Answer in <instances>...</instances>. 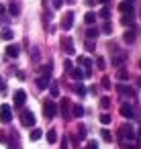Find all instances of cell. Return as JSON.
Segmentation results:
<instances>
[{"instance_id":"17","label":"cell","mask_w":141,"mask_h":149,"mask_svg":"<svg viewBox=\"0 0 141 149\" xmlns=\"http://www.w3.org/2000/svg\"><path fill=\"white\" fill-rule=\"evenodd\" d=\"M70 108H72V114H74V116H76V118H80V116H82V114H84V108H82V106H80V104H72V106H70Z\"/></svg>"},{"instance_id":"23","label":"cell","mask_w":141,"mask_h":149,"mask_svg":"<svg viewBox=\"0 0 141 149\" xmlns=\"http://www.w3.org/2000/svg\"><path fill=\"white\" fill-rule=\"evenodd\" d=\"M98 33H100V31H98L96 27H92V25H90V29H88L86 37H88V39H94V37H98Z\"/></svg>"},{"instance_id":"4","label":"cell","mask_w":141,"mask_h":149,"mask_svg":"<svg viewBox=\"0 0 141 149\" xmlns=\"http://www.w3.org/2000/svg\"><path fill=\"white\" fill-rule=\"evenodd\" d=\"M0 120H2L4 125L13 120V110H10V104H2V106H0Z\"/></svg>"},{"instance_id":"46","label":"cell","mask_w":141,"mask_h":149,"mask_svg":"<svg viewBox=\"0 0 141 149\" xmlns=\"http://www.w3.org/2000/svg\"><path fill=\"white\" fill-rule=\"evenodd\" d=\"M2 13H4V6H2V4H0V15H2Z\"/></svg>"},{"instance_id":"24","label":"cell","mask_w":141,"mask_h":149,"mask_svg":"<svg viewBox=\"0 0 141 149\" xmlns=\"http://www.w3.org/2000/svg\"><path fill=\"white\" fill-rule=\"evenodd\" d=\"M41 135H43V131H41V129H33V131H31V141H39V139H41Z\"/></svg>"},{"instance_id":"14","label":"cell","mask_w":141,"mask_h":149,"mask_svg":"<svg viewBox=\"0 0 141 149\" xmlns=\"http://www.w3.org/2000/svg\"><path fill=\"white\" fill-rule=\"evenodd\" d=\"M70 106H72L70 98H64L61 100V114H64V118H70Z\"/></svg>"},{"instance_id":"39","label":"cell","mask_w":141,"mask_h":149,"mask_svg":"<svg viewBox=\"0 0 141 149\" xmlns=\"http://www.w3.org/2000/svg\"><path fill=\"white\" fill-rule=\"evenodd\" d=\"M61 4H64V0H53V8H61Z\"/></svg>"},{"instance_id":"26","label":"cell","mask_w":141,"mask_h":149,"mask_svg":"<svg viewBox=\"0 0 141 149\" xmlns=\"http://www.w3.org/2000/svg\"><path fill=\"white\" fill-rule=\"evenodd\" d=\"M121 13H125V15L129 13V15H131V13H133V6H131L129 2H121Z\"/></svg>"},{"instance_id":"36","label":"cell","mask_w":141,"mask_h":149,"mask_svg":"<svg viewBox=\"0 0 141 149\" xmlns=\"http://www.w3.org/2000/svg\"><path fill=\"white\" fill-rule=\"evenodd\" d=\"M78 135H80V141H82V139H86V127H80Z\"/></svg>"},{"instance_id":"11","label":"cell","mask_w":141,"mask_h":149,"mask_svg":"<svg viewBox=\"0 0 141 149\" xmlns=\"http://www.w3.org/2000/svg\"><path fill=\"white\" fill-rule=\"evenodd\" d=\"M121 114H123L125 118H133V116H135V110H133V104H129V102H125V104L121 106Z\"/></svg>"},{"instance_id":"19","label":"cell","mask_w":141,"mask_h":149,"mask_svg":"<svg viewBox=\"0 0 141 149\" xmlns=\"http://www.w3.org/2000/svg\"><path fill=\"white\" fill-rule=\"evenodd\" d=\"M74 92H76V94L82 98V96H86V86L80 82V84H76V86H74Z\"/></svg>"},{"instance_id":"35","label":"cell","mask_w":141,"mask_h":149,"mask_svg":"<svg viewBox=\"0 0 141 149\" xmlns=\"http://www.w3.org/2000/svg\"><path fill=\"white\" fill-rule=\"evenodd\" d=\"M102 86H104V90H110V80L108 78H102Z\"/></svg>"},{"instance_id":"7","label":"cell","mask_w":141,"mask_h":149,"mask_svg":"<svg viewBox=\"0 0 141 149\" xmlns=\"http://www.w3.org/2000/svg\"><path fill=\"white\" fill-rule=\"evenodd\" d=\"M121 135H125V139H129V141H135L137 139V133H135V129L131 125H123L121 127Z\"/></svg>"},{"instance_id":"15","label":"cell","mask_w":141,"mask_h":149,"mask_svg":"<svg viewBox=\"0 0 141 149\" xmlns=\"http://www.w3.org/2000/svg\"><path fill=\"white\" fill-rule=\"evenodd\" d=\"M135 37H137V31H135V29H129V31H127V33H125V35H123V41H125V43H129V45H131V43H133V41H135Z\"/></svg>"},{"instance_id":"43","label":"cell","mask_w":141,"mask_h":149,"mask_svg":"<svg viewBox=\"0 0 141 149\" xmlns=\"http://www.w3.org/2000/svg\"><path fill=\"white\" fill-rule=\"evenodd\" d=\"M123 149H137L135 145H127V143H123Z\"/></svg>"},{"instance_id":"31","label":"cell","mask_w":141,"mask_h":149,"mask_svg":"<svg viewBox=\"0 0 141 149\" xmlns=\"http://www.w3.org/2000/svg\"><path fill=\"white\" fill-rule=\"evenodd\" d=\"M100 135H102V139H104L106 143H110V141H112V133H110V131H106V129H104Z\"/></svg>"},{"instance_id":"28","label":"cell","mask_w":141,"mask_h":149,"mask_svg":"<svg viewBox=\"0 0 141 149\" xmlns=\"http://www.w3.org/2000/svg\"><path fill=\"white\" fill-rule=\"evenodd\" d=\"M49 92H51V96L55 98V96H59V86H57V82H53L51 86H49Z\"/></svg>"},{"instance_id":"18","label":"cell","mask_w":141,"mask_h":149,"mask_svg":"<svg viewBox=\"0 0 141 149\" xmlns=\"http://www.w3.org/2000/svg\"><path fill=\"white\" fill-rule=\"evenodd\" d=\"M125 59H127V55H125V53H117V57H112V65H123V63H125Z\"/></svg>"},{"instance_id":"40","label":"cell","mask_w":141,"mask_h":149,"mask_svg":"<svg viewBox=\"0 0 141 149\" xmlns=\"http://www.w3.org/2000/svg\"><path fill=\"white\" fill-rule=\"evenodd\" d=\"M64 68L70 72V70H72V61H70V59H66V61H64Z\"/></svg>"},{"instance_id":"30","label":"cell","mask_w":141,"mask_h":149,"mask_svg":"<svg viewBox=\"0 0 141 149\" xmlns=\"http://www.w3.org/2000/svg\"><path fill=\"white\" fill-rule=\"evenodd\" d=\"M100 106L106 110V108H110V98H106V96H102L100 98Z\"/></svg>"},{"instance_id":"1","label":"cell","mask_w":141,"mask_h":149,"mask_svg":"<svg viewBox=\"0 0 141 149\" xmlns=\"http://www.w3.org/2000/svg\"><path fill=\"white\" fill-rule=\"evenodd\" d=\"M49 82H51V68H43V76L37 80L39 90H45V88L49 86Z\"/></svg>"},{"instance_id":"13","label":"cell","mask_w":141,"mask_h":149,"mask_svg":"<svg viewBox=\"0 0 141 149\" xmlns=\"http://www.w3.org/2000/svg\"><path fill=\"white\" fill-rule=\"evenodd\" d=\"M8 149H21V143H19V133H17V131H13V133H10Z\"/></svg>"},{"instance_id":"32","label":"cell","mask_w":141,"mask_h":149,"mask_svg":"<svg viewBox=\"0 0 141 149\" xmlns=\"http://www.w3.org/2000/svg\"><path fill=\"white\" fill-rule=\"evenodd\" d=\"M100 123H102V125H110V123H112V118H110V116H108V114L104 112V114L100 116Z\"/></svg>"},{"instance_id":"16","label":"cell","mask_w":141,"mask_h":149,"mask_svg":"<svg viewBox=\"0 0 141 149\" xmlns=\"http://www.w3.org/2000/svg\"><path fill=\"white\" fill-rule=\"evenodd\" d=\"M70 76H72L74 80H82V78H84V70H82L80 65H78V68H72V70H70Z\"/></svg>"},{"instance_id":"47","label":"cell","mask_w":141,"mask_h":149,"mask_svg":"<svg viewBox=\"0 0 141 149\" xmlns=\"http://www.w3.org/2000/svg\"><path fill=\"white\" fill-rule=\"evenodd\" d=\"M98 2H102V4H106V2H108V0H98Z\"/></svg>"},{"instance_id":"41","label":"cell","mask_w":141,"mask_h":149,"mask_svg":"<svg viewBox=\"0 0 141 149\" xmlns=\"http://www.w3.org/2000/svg\"><path fill=\"white\" fill-rule=\"evenodd\" d=\"M102 31H104V33H110V25L104 23V25H102Z\"/></svg>"},{"instance_id":"38","label":"cell","mask_w":141,"mask_h":149,"mask_svg":"<svg viewBox=\"0 0 141 149\" xmlns=\"http://www.w3.org/2000/svg\"><path fill=\"white\" fill-rule=\"evenodd\" d=\"M88 149H98V143L96 141H88Z\"/></svg>"},{"instance_id":"12","label":"cell","mask_w":141,"mask_h":149,"mask_svg":"<svg viewBox=\"0 0 141 149\" xmlns=\"http://www.w3.org/2000/svg\"><path fill=\"white\" fill-rule=\"evenodd\" d=\"M19 53H21V47H19L17 43H10V45L6 47V55H8V57L17 59V57H19Z\"/></svg>"},{"instance_id":"20","label":"cell","mask_w":141,"mask_h":149,"mask_svg":"<svg viewBox=\"0 0 141 149\" xmlns=\"http://www.w3.org/2000/svg\"><path fill=\"white\" fill-rule=\"evenodd\" d=\"M47 141H49L51 145L57 141V131H55V129H49V131H47Z\"/></svg>"},{"instance_id":"5","label":"cell","mask_w":141,"mask_h":149,"mask_svg":"<svg viewBox=\"0 0 141 149\" xmlns=\"http://www.w3.org/2000/svg\"><path fill=\"white\" fill-rule=\"evenodd\" d=\"M72 27H74V13L68 10V13L64 15V19H61V29H64V31H70Z\"/></svg>"},{"instance_id":"45","label":"cell","mask_w":141,"mask_h":149,"mask_svg":"<svg viewBox=\"0 0 141 149\" xmlns=\"http://www.w3.org/2000/svg\"><path fill=\"white\" fill-rule=\"evenodd\" d=\"M0 143H6V137H4V133H0Z\"/></svg>"},{"instance_id":"8","label":"cell","mask_w":141,"mask_h":149,"mask_svg":"<svg viewBox=\"0 0 141 149\" xmlns=\"http://www.w3.org/2000/svg\"><path fill=\"white\" fill-rule=\"evenodd\" d=\"M61 49H64L68 55H74L76 49H74V41H72V37H64V39H61Z\"/></svg>"},{"instance_id":"22","label":"cell","mask_w":141,"mask_h":149,"mask_svg":"<svg viewBox=\"0 0 141 149\" xmlns=\"http://www.w3.org/2000/svg\"><path fill=\"white\" fill-rule=\"evenodd\" d=\"M94 21H96V15H94V13H86L84 23H86V25H94Z\"/></svg>"},{"instance_id":"34","label":"cell","mask_w":141,"mask_h":149,"mask_svg":"<svg viewBox=\"0 0 141 149\" xmlns=\"http://www.w3.org/2000/svg\"><path fill=\"white\" fill-rule=\"evenodd\" d=\"M31 55H33V61L37 63V61H39V49H37V47H33V51H31Z\"/></svg>"},{"instance_id":"37","label":"cell","mask_w":141,"mask_h":149,"mask_svg":"<svg viewBox=\"0 0 141 149\" xmlns=\"http://www.w3.org/2000/svg\"><path fill=\"white\" fill-rule=\"evenodd\" d=\"M6 92V84H4V80L0 78V94H4Z\"/></svg>"},{"instance_id":"10","label":"cell","mask_w":141,"mask_h":149,"mask_svg":"<svg viewBox=\"0 0 141 149\" xmlns=\"http://www.w3.org/2000/svg\"><path fill=\"white\" fill-rule=\"evenodd\" d=\"M117 92H119L123 98H133V96H135V90H131L129 86H123V84L117 86Z\"/></svg>"},{"instance_id":"42","label":"cell","mask_w":141,"mask_h":149,"mask_svg":"<svg viewBox=\"0 0 141 149\" xmlns=\"http://www.w3.org/2000/svg\"><path fill=\"white\" fill-rule=\"evenodd\" d=\"M123 25H133V23H131V19H129V17H123Z\"/></svg>"},{"instance_id":"25","label":"cell","mask_w":141,"mask_h":149,"mask_svg":"<svg viewBox=\"0 0 141 149\" xmlns=\"http://www.w3.org/2000/svg\"><path fill=\"white\" fill-rule=\"evenodd\" d=\"M0 39H4V41H10V39H13V31H10V29H4L2 33H0Z\"/></svg>"},{"instance_id":"9","label":"cell","mask_w":141,"mask_h":149,"mask_svg":"<svg viewBox=\"0 0 141 149\" xmlns=\"http://www.w3.org/2000/svg\"><path fill=\"white\" fill-rule=\"evenodd\" d=\"M25 102H27V92L25 90H17L15 92V106L17 108H23Z\"/></svg>"},{"instance_id":"27","label":"cell","mask_w":141,"mask_h":149,"mask_svg":"<svg viewBox=\"0 0 141 149\" xmlns=\"http://www.w3.org/2000/svg\"><path fill=\"white\" fill-rule=\"evenodd\" d=\"M98 17L106 21V19L110 17V8H108V6H104V8H100V13H98Z\"/></svg>"},{"instance_id":"21","label":"cell","mask_w":141,"mask_h":149,"mask_svg":"<svg viewBox=\"0 0 141 149\" xmlns=\"http://www.w3.org/2000/svg\"><path fill=\"white\" fill-rule=\"evenodd\" d=\"M8 10H10V15H13V17H19V15H21V6H19L17 2H13Z\"/></svg>"},{"instance_id":"44","label":"cell","mask_w":141,"mask_h":149,"mask_svg":"<svg viewBox=\"0 0 141 149\" xmlns=\"http://www.w3.org/2000/svg\"><path fill=\"white\" fill-rule=\"evenodd\" d=\"M84 4L86 6H94V0H84Z\"/></svg>"},{"instance_id":"6","label":"cell","mask_w":141,"mask_h":149,"mask_svg":"<svg viewBox=\"0 0 141 149\" xmlns=\"http://www.w3.org/2000/svg\"><path fill=\"white\" fill-rule=\"evenodd\" d=\"M78 63L84 68V78H90V76H92V61H90L88 57H80Z\"/></svg>"},{"instance_id":"33","label":"cell","mask_w":141,"mask_h":149,"mask_svg":"<svg viewBox=\"0 0 141 149\" xmlns=\"http://www.w3.org/2000/svg\"><path fill=\"white\" fill-rule=\"evenodd\" d=\"M119 80H129V72L127 70H119Z\"/></svg>"},{"instance_id":"3","label":"cell","mask_w":141,"mask_h":149,"mask_svg":"<svg viewBox=\"0 0 141 149\" xmlns=\"http://www.w3.org/2000/svg\"><path fill=\"white\" fill-rule=\"evenodd\" d=\"M21 123H23V127H29L31 129V127H35L37 120H35V114L31 110H23L21 112Z\"/></svg>"},{"instance_id":"29","label":"cell","mask_w":141,"mask_h":149,"mask_svg":"<svg viewBox=\"0 0 141 149\" xmlns=\"http://www.w3.org/2000/svg\"><path fill=\"white\" fill-rule=\"evenodd\" d=\"M84 47H86L88 51H94V49H96V43H94L92 39H86V43H84Z\"/></svg>"},{"instance_id":"2","label":"cell","mask_w":141,"mask_h":149,"mask_svg":"<svg viewBox=\"0 0 141 149\" xmlns=\"http://www.w3.org/2000/svg\"><path fill=\"white\" fill-rule=\"evenodd\" d=\"M43 114H45L47 118H53V116L57 114V104H55L53 100H45V102H43Z\"/></svg>"}]
</instances>
